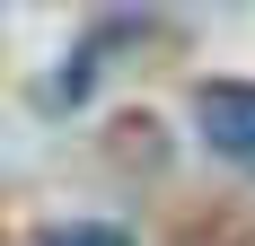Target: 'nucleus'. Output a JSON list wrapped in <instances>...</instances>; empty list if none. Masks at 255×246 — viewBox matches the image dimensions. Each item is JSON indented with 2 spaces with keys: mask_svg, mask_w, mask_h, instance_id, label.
I'll list each match as a JSON object with an SVG mask.
<instances>
[{
  "mask_svg": "<svg viewBox=\"0 0 255 246\" xmlns=\"http://www.w3.org/2000/svg\"><path fill=\"white\" fill-rule=\"evenodd\" d=\"M194 132H203L220 158L255 167V79H203V88H194Z\"/></svg>",
  "mask_w": 255,
  "mask_h": 246,
  "instance_id": "1",
  "label": "nucleus"
},
{
  "mask_svg": "<svg viewBox=\"0 0 255 246\" xmlns=\"http://www.w3.org/2000/svg\"><path fill=\"white\" fill-rule=\"evenodd\" d=\"M53 246H132V229H115V220H79V229H62Z\"/></svg>",
  "mask_w": 255,
  "mask_h": 246,
  "instance_id": "2",
  "label": "nucleus"
}]
</instances>
